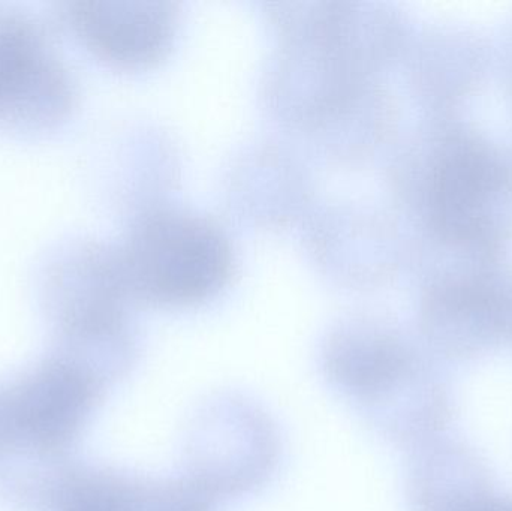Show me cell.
I'll use <instances>...</instances> for the list:
<instances>
[{
  "instance_id": "cell-1",
  "label": "cell",
  "mask_w": 512,
  "mask_h": 511,
  "mask_svg": "<svg viewBox=\"0 0 512 511\" xmlns=\"http://www.w3.org/2000/svg\"><path fill=\"white\" fill-rule=\"evenodd\" d=\"M233 264L227 234L197 213L158 210L135 239V275L158 300L186 302L210 296L228 282Z\"/></svg>"
},
{
  "instance_id": "cell-2",
  "label": "cell",
  "mask_w": 512,
  "mask_h": 511,
  "mask_svg": "<svg viewBox=\"0 0 512 511\" xmlns=\"http://www.w3.org/2000/svg\"><path fill=\"white\" fill-rule=\"evenodd\" d=\"M511 183L501 165L477 147H460L435 171L432 207L436 224L460 240L484 237L495 228L499 200Z\"/></svg>"
},
{
  "instance_id": "cell-3",
  "label": "cell",
  "mask_w": 512,
  "mask_h": 511,
  "mask_svg": "<svg viewBox=\"0 0 512 511\" xmlns=\"http://www.w3.org/2000/svg\"><path fill=\"white\" fill-rule=\"evenodd\" d=\"M480 511H512V500L499 501L492 498Z\"/></svg>"
}]
</instances>
